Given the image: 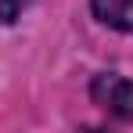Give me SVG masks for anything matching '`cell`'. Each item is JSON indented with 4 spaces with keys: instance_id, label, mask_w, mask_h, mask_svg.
I'll return each instance as SVG.
<instances>
[{
    "instance_id": "6da1fadb",
    "label": "cell",
    "mask_w": 133,
    "mask_h": 133,
    "mask_svg": "<svg viewBox=\"0 0 133 133\" xmlns=\"http://www.w3.org/2000/svg\"><path fill=\"white\" fill-rule=\"evenodd\" d=\"M90 97L115 119H133V79H126V76H111V72L97 76L90 87Z\"/></svg>"
},
{
    "instance_id": "7a4b0ae2",
    "label": "cell",
    "mask_w": 133,
    "mask_h": 133,
    "mask_svg": "<svg viewBox=\"0 0 133 133\" xmlns=\"http://www.w3.org/2000/svg\"><path fill=\"white\" fill-rule=\"evenodd\" d=\"M90 7L104 25L133 32V0H90Z\"/></svg>"
},
{
    "instance_id": "3957f363",
    "label": "cell",
    "mask_w": 133,
    "mask_h": 133,
    "mask_svg": "<svg viewBox=\"0 0 133 133\" xmlns=\"http://www.w3.org/2000/svg\"><path fill=\"white\" fill-rule=\"evenodd\" d=\"M29 0H0V22H15Z\"/></svg>"
}]
</instances>
